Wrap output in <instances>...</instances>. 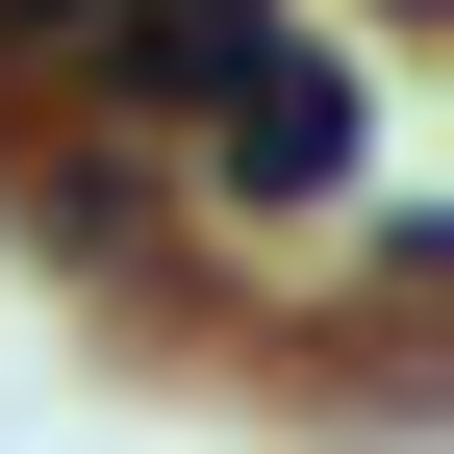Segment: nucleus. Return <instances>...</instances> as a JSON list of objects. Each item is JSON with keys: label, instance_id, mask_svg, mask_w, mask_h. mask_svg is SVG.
Here are the masks:
<instances>
[{"label": "nucleus", "instance_id": "1", "mask_svg": "<svg viewBox=\"0 0 454 454\" xmlns=\"http://www.w3.org/2000/svg\"><path fill=\"white\" fill-rule=\"evenodd\" d=\"M0 26H26V51H76L101 101H177V127H202V101L278 51V0H0Z\"/></svg>", "mask_w": 454, "mask_h": 454}, {"label": "nucleus", "instance_id": "2", "mask_svg": "<svg viewBox=\"0 0 454 454\" xmlns=\"http://www.w3.org/2000/svg\"><path fill=\"white\" fill-rule=\"evenodd\" d=\"M202 152H227V177H253V202H328V177H354V101H328V51H303V26H278V51H253V76H227V101H202Z\"/></svg>", "mask_w": 454, "mask_h": 454}]
</instances>
